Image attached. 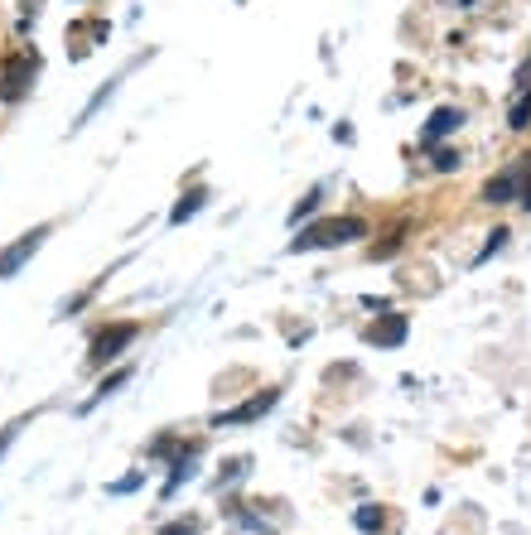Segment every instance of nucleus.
Instances as JSON below:
<instances>
[{
  "instance_id": "7ed1b4c3",
  "label": "nucleus",
  "mask_w": 531,
  "mask_h": 535,
  "mask_svg": "<svg viewBox=\"0 0 531 535\" xmlns=\"http://www.w3.org/2000/svg\"><path fill=\"white\" fill-rule=\"evenodd\" d=\"M527 179H531V155L517 164V169H507V174H498V179H488L483 198H488V203H512V198H527Z\"/></svg>"
},
{
  "instance_id": "4468645a",
  "label": "nucleus",
  "mask_w": 531,
  "mask_h": 535,
  "mask_svg": "<svg viewBox=\"0 0 531 535\" xmlns=\"http://www.w3.org/2000/svg\"><path fill=\"white\" fill-rule=\"evenodd\" d=\"M165 535H198V531H194V526H169Z\"/></svg>"
},
{
  "instance_id": "9d476101",
  "label": "nucleus",
  "mask_w": 531,
  "mask_h": 535,
  "mask_svg": "<svg viewBox=\"0 0 531 535\" xmlns=\"http://www.w3.org/2000/svg\"><path fill=\"white\" fill-rule=\"evenodd\" d=\"M507 126H512V131H527V126H531V87H522V92L512 97V111H507Z\"/></svg>"
},
{
  "instance_id": "f8f14e48",
  "label": "nucleus",
  "mask_w": 531,
  "mask_h": 535,
  "mask_svg": "<svg viewBox=\"0 0 531 535\" xmlns=\"http://www.w3.org/2000/svg\"><path fill=\"white\" fill-rule=\"evenodd\" d=\"M121 381H131V372H126V367H121V372H116V376H107V381L97 386V396H112V391H116V386H121Z\"/></svg>"
},
{
  "instance_id": "423d86ee",
  "label": "nucleus",
  "mask_w": 531,
  "mask_h": 535,
  "mask_svg": "<svg viewBox=\"0 0 531 535\" xmlns=\"http://www.w3.org/2000/svg\"><path fill=\"white\" fill-rule=\"evenodd\" d=\"M367 343H377V348H401V343H406V314H382V323L367 328Z\"/></svg>"
},
{
  "instance_id": "f257e3e1",
  "label": "nucleus",
  "mask_w": 531,
  "mask_h": 535,
  "mask_svg": "<svg viewBox=\"0 0 531 535\" xmlns=\"http://www.w3.org/2000/svg\"><path fill=\"white\" fill-rule=\"evenodd\" d=\"M367 227L363 217H329V222H314L300 237L290 241V251H314V246H343V241H358Z\"/></svg>"
},
{
  "instance_id": "6e6552de",
  "label": "nucleus",
  "mask_w": 531,
  "mask_h": 535,
  "mask_svg": "<svg viewBox=\"0 0 531 535\" xmlns=\"http://www.w3.org/2000/svg\"><path fill=\"white\" fill-rule=\"evenodd\" d=\"M203 203H208V193H203V188H189V193H184V198L174 203V213H169V227H184V222H189V217H194Z\"/></svg>"
},
{
  "instance_id": "ddd939ff",
  "label": "nucleus",
  "mask_w": 531,
  "mask_h": 535,
  "mask_svg": "<svg viewBox=\"0 0 531 535\" xmlns=\"http://www.w3.org/2000/svg\"><path fill=\"white\" fill-rule=\"evenodd\" d=\"M314 208H319V193H309V198H300V208L290 213V222H300V217H309Z\"/></svg>"
},
{
  "instance_id": "9b49d317",
  "label": "nucleus",
  "mask_w": 531,
  "mask_h": 535,
  "mask_svg": "<svg viewBox=\"0 0 531 535\" xmlns=\"http://www.w3.org/2000/svg\"><path fill=\"white\" fill-rule=\"evenodd\" d=\"M353 521H358V531H382V511L377 507H358Z\"/></svg>"
},
{
  "instance_id": "f03ea898",
  "label": "nucleus",
  "mask_w": 531,
  "mask_h": 535,
  "mask_svg": "<svg viewBox=\"0 0 531 535\" xmlns=\"http://www.w3.org/2000/svg\"><path fill=\"white\" fill-rule=\"evenodd\" d=\"M29 82H34V58L29 54L5 58V68H0V97H5V102H20L29 92Z\"/></svg>"
},
{
  "instance_id": "0eeeda50",
  "label": "nucleus",
  "mask_w": 531,
  "mask_h": 535,
  "mask_svg": "<svg viewBox=\"0 0 531 535\" xmlns=\"http://www.w3.org/2000/svg\"><path fill=\"white\" fill-rule=\"evenodd\" d=\"M276 401H280L276 391H266V396H252V401L237 405V410H223V415H218V429H223V425H247V420H261V415H266V410H271Z\"/></svg>"
},
{
  "instance_id": "20e7f679",
  "label": "nucleus",
  "mask_w": 531,
  "mask_h": 535,
  "mask_svg": "<svg viewBox=\"0 0 531 535\" xmlns=\"http://www.w3.org/2000/svg\"><path fill=\"white\" fill-rule=\"evenodd\" d=\"M44 237H49V227H29V232L15 241V246H5V251H0V280L20 275V266H25L29 256L39 251V246H44Z\"/></svg>"
},
{
  "instance_id": "39448f33",
  "label": "nucleus",
  "mask_w": 531,
  "mask_h": 535,
  "mask_svg": "<svg viewBox=\"0 0 531 535\" xmlns=\"http://www.w3.org/2000/svg\"><path fill=\"white\" fill-rule=\"evenodd\" d=\"M136 323H116V328H107V333H97V343H92V367H102V362H112V357H121V348H131L136 343Z\"/></svg>"
},
{
  "instance_id": "1a4fd4ad",
  "label": "nucleus",
  "mask_w": 531,
  "mask_h": 535,
  "mask_svg": "<svg viewBox=\"0 0 531 535\" xmlns=\"http://www.w3.org/2000/svg\"><path fill=\"white\" fill-rule=\"evenodd\" d=\"M459 121H464V116H459L454 107H440L435 116H430V126H425V140H440V135L459 131Z\"/></svg>"
},
{
  "instance_id": "2eb2a0df",
  "label": "nucleus",
  "mask_w": 531,
  "mask_h": 535,
  "mask_svg": "<svg viewBox=\"0 0 531 535\" xmlns=\"http://www.w3.org/2000/svg\"><path fill=\"white\" fill-rule=\"evenodd\" d=\"M522 203H527V208H531V188H527V198H522Z\"/></svg>"
}]
</instances>
